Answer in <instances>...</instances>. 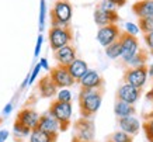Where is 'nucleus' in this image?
Instances as JSON below:
<instances>
[{
	"mask_svg": "<svg viewBox=\"0 0 153 142\" xmlns=\"http://www.w3.org/2000/svg\"><path fill=\"white\" fill-rule=\"evenodd\" d=\"M124 27H125V32L131 34V35H138L139 34V27H138V24L135 23H125L124 24Z\"/></svg>",
	"mask_w": 153,
	"mask_h": 142,
	"instance_id": "nucleus-32",
	"label": "nucleus"
},
{
	"mask_svg": "<svg viewBox=\"0 0 153 142\" xmlns=\"http://www.w3.org/2000/svg\"><path fill=\"white\" fill-rule=\"evenodd\" d=\"M142 92H143V89H138V87L131 86L128 83H122L117 90V100L125 101V103H129V104H135V103H138L140 100Z\"/></svg>",
	"mask_w": 153,
	"mask_h": 142,
	"instance_id": "nucleus-10",
	"label": "nucleus"
},
{
	"mask_svg": "<svg viewBox=\"0 0 153 142\" xmlns=\"http://www.w3.org/2000/svg\"><path fill=\"white\" fill-rule=\"evenodd\" d=\"M93 19L98 27H104L108 24H117L120 21V16H118V11H105V10L97 7L94 10Z\"/></svg>",
	"mask_w": 153,
	"mask_h": 142,
	"instance_id": "nucleus-14",
	"label": "nucleus"
},
{
	"mask_svg": "<svg viewBox=\"0 0 153 142\" xmlns=\"http://www.w3.org/2000/svg\"><path fill=\"white\" fill-rule=\"evenodd\" d=\"M148 61H149V52L146 49H142V48H140V49L136 52V55L124 65L128 66V68H139V66H146Z\"/></svg>",
	"mask_w": 153,
	"mask_h": 142,
	"instance_id": "nucleus-22",
	"label": "nucleus"
},
{
	"mask_svg": "<svg viewBox=\"0 0 153 142\" xmlns=\"http://www.w3.org/2000/svg\"><path fill=\"white\" fill-rule=\"evenodd\" d=\"M120 41H121V48H122L121 59H122V64H126L140 49L139 40L135 37V35H131L128 32L122 31V34H121V37H120Z\"/></svg>",
	"mask_w": 153,
	"mask_h": 142,
	"instance_id": "nucleus-6",
	"label": "nucleus"
},
{
	"mask_svg": "<svg viewBox=\"0 0 153 142\" xmlns=\"http://www.w3.org/2000/svg\"><path fill=\"white\" fill-rule=\"evenodd\" d=\"M37 128H39L41 131H45L48 134H52V135H58L60 132V125L58 123V120L53 118L49 113L39 115V121H38Z\"/></svg>",
	"mask_w": 153,
	"mask_h": 142,
	"instance_id": "nucleus-15",
	"label": "nucleus"
},
{
	"mask_svg": "<svg viewBox=\"0 0 153 142\" xmlns=\"http://www.w3.org/2000/svg\"><path fill=\"white\" fill-rule=\"evenodd\" d=\"M96 137L94 121L91 118H79L74 123V137L80 142H91Z\"/></svg>",
	"mask_w": 153,
	"mask_h": 142,
	"instance_id": "nucleus-5",
	"label": "nucleus"
},
{
	"mask_svg": "<svg viewBox=\"0 0 153 142\" xmlns=\"http://www.w3.org/2000/svg\"><path fill=\"white\" fill-rule=\"evenodd\" d=\"M56 100L62 101V103H72V92L69 89H58V93H56Z\"/></svg>",
	"mask_w": 153,
	"mask_h": 142,
	"instance_id": "nucleus-30",
	"label": "nucleus"
},
{
	"mask_svg": "<svg viewBox=\"0 0 153 142\" xmlns=\"http://www.w3.org/2000/svg\"><path fill=\"white\" fill-rule=\"evenodd\" d=\"M10 137V132L7 129H0V142H6Z\"/></svg>",
	"mask_w": 153,
	"mask_h": 142,
	"instance_id": "nucleus-37",
	"label": "nucleus"
},
{
	"mask_svg": "<svg viewBox=\"0 0 153 142\" xmlns=\"http://www.w3.org/2000/svg\"><path fill=\"white\" fill-rule=\"evenodd\" d=\"M121 54H122V48H121L120 40H117V41H114L108 46H105V55L110 59H112V61L118 59V58H121Z\"/></svg>",
	"mask_w": 153,
	"mask_h": 142,
	"instance_id": "nucleus-24",
	"label": "nucleus"
},
{
	"mask_svg": "<svg viewBox=\"0 0 153 142\" xmlns=\"http://www.w3.org/2000/svg\"><path fill=\"white\" fill-rule=\"evenodd\" d=\"M72 142H80V141H77L76 138H73V139H72ZM91 142H94V141H91Z\"/></svg>",
	"mask_w": 153,
	"mask_h": 142,
	"instance_id": "nucleus-41",
	"label": "nucleus"
},
{
	"mask_svg": "<svg viewBox=\"0 0 153 142\" xmlns=\"http://www.w3.org/2000/svg\"><path fill=\"white\" fill-rule=\"evenodd\" d=\"M53 56H55L58 65L66 66V68L77 58V56H76V48H74L72 44L65 45V46H62V48H59V49L53 51Z\"/></svg>",
	"mask_w": 153,
	"mask_h": 142,
	"instance_id": "nucleus-12",
	"label": "nucleus"
},
{
	"mask_svg": "<svg viewBox=\"0 0 153 142\" xmlns=\"http://www.w3.org/2000/svg\"><path fill=\"white\" fill-rule=\"evenodd\" d=\"M20 124H23L24 127H27L30 129L37 128L38 121H39V114L34 108H30V107H25L17 114V120Z\"/></svg>",
	"mask_w": 153,
	"mask_h": 142,
	"instance_id": "nucleus-13",
	"label": "nucleus"
},
{
	"mask_svg": "<svg viewBox=\"0 0 153 142\" xmlns=\"http://www.w3.org/2000/svg\"><path fill=\"white\" fill-rule=\"evenodd\" d=\"M48 113L58 120V123L60 125V131H66L70 125V120H72V114H73V105L72 103H62V101L53 100Z\"/></svg>",
	"mask_w": 153,
	"mask_h": 142,
	"instance_id": "nucleus-3",
	"label": "nucleus"
},
{
	"mask_svg": "<svg viewBox=\"0 0 153 142\" xmlns=\"http://www.w3.org/2000/svg\"><path fill=\"white\" fill-rule=\"evenodd\" d=\"M42 70V68H41V65L39 64H37L35 66H34V69L30 72V84H33L35 80H37V78H38V75H39V72Z\"/></svg>",
	"mask_w": 153,
	"mask_h": 142,
	"instance_id": "nucleus-33",
	"label": "nucleus"
},
{
	"mask_svg": "<svg viewBox=\"0 0 153 142\" xmlns=\"http://www.w3.org/2000/svg\"><path fill=\"white\" fill-rule=\"evenodd\" d=\"M124 83H128L131 86L143 89L148 80V66H139V68H126L122 76Z\"/></svg>",
	"mask_w": 153,
	"mask_h": 142,
	"instance_id": "nucleus-7",
	"label": "nucleus"
},
{
	"mask_svg": "<svg viewBox=\"0 0 153 142\" xmlns=\"http://www.w3.org/2000/svg\"><path fill=\"white\" fill-rule=\"evenodd\" d=\"M38 92H39L41 97H44V99H51V97L56 96L58 87H56L55 83L51 80L49 75L44 76V78L39 80V83H38Z\"/></svg>",
	"mask_w": 153,
	"mask_h": 142,
	"instance_id": "nucleus-17",
	"label": "nucleus"
},
{
	"mask_svg": "<svg viewBox=\"0 0 153 142\" xmlns=\"http://www.w3.org/2000/svg\"><path fill=\"white\" fill-rule=\"evenodd\" d=\"M112 4H115L117 7H122V6L126 4V0H110Z\"/></svg>",
	"mask_w": 153,
	"mask_h": 142,
	"instance_id": "nucleus-39",
	"label": "nucleus"
},
{
	"mask_svg": "<svg viewBox=\"0 0 153 142\" xmlns=\"http://www.w3.org/2000/svg\"><path fill=\"white\" fill-rule=\"evenodd\" d=\"M121 34H122V30L118 27V24H108V25L98 28L96 38H97L98 44L105 48V46H108L114 41L120 40Z\"/></svg>",
	"mask_w": 153,
	"mask_h": 142,
	"instance_id": "nucleus-9",
	"label": "nucleus"
},
{
	"mask_svg": "<svg viewBox=\"0 0 153 142\" xmlns=\"http://www.w3.org/2000/svg\"><path fill=\"white\" fill-rule=\"evenodd\" d=\"M132 11L138 19H145L153 16V0H138L132 6Z\"/></svg>",
	"mask_w": 153,
	"mask_h": 142,
	"instance_id": "nucleus-18",
	"label": "nucleus"
},
{
	"mask_svg": "<svg viewBox=\"0 0 153 142\" xmlns=\"http://www.w3.org/2000/svg\"><path fill=\"white\" fill-rule=\"evenodd\" d=\"M58 135H52L45 131H41L39 128L31 129V132L28 135V142H56Z\"/></svg>",
	"mask_w": 153,
	"mask_h": 142,
	"instance_id": "nucleus-21",
	"label": "nucleus"
},
{
	"mask_svg": "<svg viewBox=\"0 0 153 142\" xmlns=\"http://www.w3.org/2000/svg\"><path fill=\"white\" fill-rule=\"evenodd\" d=\"M39 31L45 30V24H47V0H39Z\"/></svg>",
	"mask_w": 153,
	"mask_h": 142,
	"instance_id": "nucleus-28",
	"label": "nucleus"
},
{
	"mask_svg": "<svg viewBox=\"0 0 153 142\" xmlns=\"http://www.w3.org/2000/svg\"><path fill=\"white\" fill-rule=\"evenodd\" d=\"M107 142H112V141H110V139H107Z\"/></svg>",
	"mask_w": 153,
	"mask_h": 142,
	"instance_id": "nucleus-43",
	"label": "nucleus"
},
{
	"mask_svg": "<svg viewBox=\"0 0 153 142\" xmlns=\"http://www.w3.org/2000/svg\"><path fill=\"white\" fill-rule=\"evenodd\" d=\"M68 70H69L70 76L74 79V82H79L80 79L83 78V75L88 70V65L86 64V61L76 58V59L68 66Z\"/></svg>",
	"mask_w": 153,
	"mask_h": 142,
	"instance_id": "nucleus-19",
	"label": "nucleus"
},
{
	"mask_svg": "<svg viewBox=\"0 0 153 142\" xmlns=\"http://www.w3.org/2000/svg\"><path fill=\"white\" fill-rule=\"evenodd\" d=\"M77 83H80L82 89H102L104 87V79L97 70L90 69L83 75V78L80 79Z\"/></svg>",
	"mask_w": 153,
	"mask_h": 142,
	"instance_id": "nucleus-11",
	"label": "nucleus"
},
{
	"mask_svg": "<svg viewBox=\"0 0 153 142\" xmlns=\"http://www.w3.org/2000/svg\"><path fill=\"white\" fill-rule=\"evenodd\" d=\"M102 89H82L79 93V107L80 114L84 118H91L101 107L102 103Z\"/></svg>",
	"mask_w": 153,
	"mask_h": 142,
	"instance_id": "nucleus-1",
	"label": "nucleus"
},
{
	"mask_svg": "<svg viewBox=\"0 0 153 142\" xmlns=\"http://www.w3.org/2000/svg\"><path fill=\"white\" fill-rule=\"evenodd\" d=\"M73 32L69 27H51L48 31V42L52 51L72 44Z\"/></svg>",
	"mask_w": 153,
	"mask_h": 142,
	"instance_id": "nucleus-4",
	"label": "nucleus"
},
{
	"mask_svg": "<svg viewBox=\"0 0 153 142\" xmlns=\"http://www.w3.org/2000/svg\"><path fill=\"white\" fill-rule=\"evenodd\" d=\"M13 103H9V104L6 105L4 108H3V115H10L11 114V111H13Z\"/></svg>",
	"mask_w": 153,
	"mask_h": 142,
	"instance_id": "nucleus-38",
	"label": "nucleus"
},
{
	"mask_svg": "<svg viewBox=\"0 0 153 142\" xmlns=\"http://www.w3.org/2000/svg\"><path fill=\"white\" fill-rule=\"evenodd\" d=\"M31 132V129L27 128V127H24L23 124H20L19 121H16L13 125V134H14V138H16V141H21L24 138H28Z\"/></svg>",
	"mask_w": 153,
	"mask_h": 142,
	"instance_id": "nucleus-25",
	"label": "nucleus"
},
{
	"mask_svg": "<svg viewBox=\"0 0 153 142\" xmlns=\"http://www.w3.org/2000/svg\"><path fill=\"white\" fill-rule=\"evenodd\" d=\"M118 125H120L121 131L129 134L132 137L138 135L140 131V121L135 115H129V117H122L118 118Z\"/></svg>",
	"mask_w": 153,
	"mask_h": 142,
	"instance_id": "nucleus-16",
	"label": "nucleus"
},
{
	"mask_svg": "<svg viewBox=\"0 0 153 142\" xmlns=\"http://www.w3.org/2000/svg\"><path fill=\"white\" fill-rule=\"evenodd\" d=\"M138 27H139V31L142 32V34L153 32V16H150V17H145V19H139Z\"/></svg>",
	"mask_w": 153,
	"mask_h": 142,
	"instance_id": "nucleus-27",
	"label": "nucleus"
},
{
	"mask_svg": "<svg viewBox=\"0 0 153 142\" xmlns=\"http://www.w3.org/2000/svg\"><path fill=\"white\" fill-rule=\"evenodd\" d=\"M143 41H145V44H146V46L149 48V51L153 54V32L143 34Z\"/></svg>",
	"mask_w": 153,
	"mask_h": 142,
	"instance_id": "nucleus-34",
	"label": "nucleus"
},
{
	"mask_svg": "<svg viewBox=\"0 0 153 142\" xmlns=\"http://www.w3.org/2000/svg\"><path fill=\"white\" fill-rule=\"evenodd\" d=\"M73 16V9L68 0H58L51 10L52 27H69Z\"/></svg>",
	"mask_w": 153,
	"mask_h": 142,
	"instance_id": "nucleus-2",
	"label": "nucleus"
},
{
	"mask_svg": "<svg viewBox=\"0 0 153 142\" xmlns=\"http://www.w3.org/2000/svg\"><path fill=\"white\" fill-rule=\"evenodd\" d=\"M1 123H3V118H0V124H1Z\"/></svg>",
	"mask_w": 153,
	"mask_h": 142,
	"instance_id": "nucleus-42",
	"label": "nucleus"
},
{
	"mask_svg": "<svg viewBox=\"0 0 153 142\" xmlns=\"http://www.w3.org/2000/svg\"><path fill=\"white\" fill-rule=\"evenodd\" d=\"M49 78L58 89H69L74 84V79L70 76L69 70L66 66H60L56 65L55 68H52L49 70Z\"/></svg>",
	"mask_w": 153,
	"mask_h": 142,
	"instance_id": "nucleus-8",
	"label": "nucleus"
},
{
	"mask_svg": "<svg viewBox=\"0 0 153 142\" xmlns=\"http://www.w3.org/2000/svg\"><path fill=\"white\" fill-rule=\"evenodd\" d=\"M114 114L117 115V118H122V117H129V115L136 114V108L134 104L125 103V101L117 100L115 105H114Z\"/></svg>",
	"mask_w": 153,
	"mask_h": 142,
	"instance_id": "nucleus-20",
	"label": "nucleus"
},
{
	"mask_svg": "<svg viewBox=\"0 0 153 142\" xmlns=\"http://www.w3.org/2000/svg\"><path fill=\"white\" fill-rule=\"evenodd\" d=\"M38 64L41 65V68L44 69V70H47V72H49V70H51V68H49V62H48L47 58H41Z\"/></svg>",
	"mask_w": 153,
	"mask_h": 142,
	"instance_id": "nucleus-36",
	"label": "nucleus"
},
{
	"mask_svg": "<svg viewBox=\"0 0 153 142\" xmlns=\"http://www.w3.org/2000/svg\"><path fill=\"white\" fill-rule=\"evenodd\" d=\"M142 118H143V121L149 118H153V87L145 94L143 108H142Z\"/></svg>",
	"mask_w": 153,
	"mask_h": 142,
	"instance_id": "nucleus-23",
	"label": "nucleus"
},
{
	"mask_svg": "<svg viewBox=\"0 0 153 142\" xmlns=\"http://www.w3.org/2000/svg\"><path fill=\"white\" fill-rule=\"evenodd\" d=\"M148 76H150L153 79V64L150 66H148Z\"/></svg>",
	"mask_w": 153,
	"mask_h": 142,
	"instance_id": "nucleus-40",
	"label": "nucleus"
},
{
	"mask_svg": "<svg viewBox=\"0 0 153 142\" xmlns=\"http://www.w3.org/2000/svg\"><path fill=\"white\" fill-rule=\"evenodd\" d=\"M142 129H143L148 142H153V118L145 120L142 124Z\"/></svg>",
	"mask_w": 153,
	"mask_h": 142,
	"instance_id": "nucleus-29",
	"label": "nucleus"
},
{
	"mask_svg": "<svg viewBox=\"0 0 153 142\" xmlns=\"http://www.w3.org/2000/svg\"><path fill=\"white\" fill-rule=\"evenodd\" d=\"M97 7H98V9L105 10V11H117V6L112 4L110 0H101V1L98 3Z\"/></svg>",
	"mask_w": 153,
	"mask_h": 142,
	"instance_id": "nucleus-31",
	"label": "nucleus"
},
{
	"mask_svg": "<svg viewBox=\"0 0 153 142\" xmlns=\"http://www.w3.org/2000/svg\"><path fill=\"white\" fill-rule=\"evenodd\" d=\"M107 139H110V141H112V142H134V137H132V135L124 132V131H121V129L112 132Z\"/></svg>",
	"mask_w": 153,
	"mask_h": 142,
	"instance_id": "nucleus-26",
	"label": "nucleus"
},
{
	"mask_svg": "<svg viewBox=\"0 0 153 142\" xmlns=\"http://www.w3.org/2000/svg\"><path fill=\"white\" fill-rule=\"evenodd\" d=\"M42 44H44V35L39 34L37 38V44H35V49H34V56L38 58L39 56V52H41V48H42Z\"/></svg>",
	"mask_w": 153,
	"mask_h": 142,
	"instance_id": "nucleus-35",
	"label": "nucleus"
}]
</instances>
